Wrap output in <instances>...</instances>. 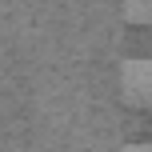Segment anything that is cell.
I'll return each mask as SVG.
<instances>
[{"label":"cell","mask_w":152,"mask_h":152,"mask_svg":"<svg viewBox=\"0 0 152 152\" xmlns=\"http://www.w3.org/2000/svg\"><path fill=\"white\" fill-rule=\"evenodd\" d=\"M120 92L128 104H152V60H128L120 68Z\"/></svg>","instance_id":"1"},{"label":"cell","mask_w":152,"mask_h":152,"mask_svg":"<svg viewBox=\"0 0 152 152\" xmlns=\"http://www.w3.org/2000/svg\"><path fill=\"white\" fill-rule=\"evenodd\" d=\"M124 16L132 24H152V0H124Z\"/></svg>","instance_id":"2"},{"label":"cell","mask_w":152,"mask_h":152,"mask_svg":"<svg viewBox=\"0 0 152 152\" xmlns=\"http://www.w3.org/2000/svg\"><path fill=\"white\" fill-rule=\"evenodd\" d=\"M124 152H152V144H128Z\"/></svg>","instance_id":"3"}]
</instances>
